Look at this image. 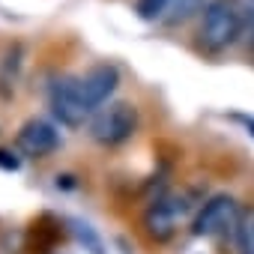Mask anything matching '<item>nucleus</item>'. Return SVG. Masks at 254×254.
<instances>
[{
	"label": "nucleus",
	"instance_id": "obj_1",
	"mask_svg": "<svg viewBox=\"0 0 254 254\" xmlns=\"http://www.w3.org/2000/svg\"><path fill=\"white\" fill-rule=\"evenodd\" d=\"M242 30L245 27H242L239 0H209L197 27V45L209 54H221L236 42Z\"/></svg>",
	"mask_w": 254,
	"mask_h": 254
},
{
	"label": "nucleus",
	"instance_id": "obj_2",
	"mask_svg": "<svg viewBox=\"0 0 254 254\" xmlns=\"http://www.w3.org/2000/svg\"><path fill=\"white\" fill-rule=\"evenodd\" d=\"M138 129V108L129 102H111L108 108H99L90 120V135L102 147H120Z\"/></svg>",
	"mask_w": 254,
	"mask_h": 254
},
{
	"label": "nucleus",
	"instance_id": "obj_3",
	"mask_svg": "<svg viewBox=\"0 0 254 254\" xmlns=\"http://www.w3.org/2000/svg\"><path fill=\"white\" fill-rule=\"evenodd\" d=\"M48 105H51V114L69 126V129H78V126L87 123V117L93 114V108L87 105L84 93H81V81L78 78H54V84L48 87Z\"/></svg>",
	"mask_w": 254,
	"mask_h": 254
},
{
	"label": "nucleus",
	"instance_id": "obj_4",
	"mask_svg": "<svg viewBox=\"0 0 254 254\" xmlns=\"http://www.w3.org/2000/svg\"><path fill=\"white\" fill-rule=\"evenodd\" d=\"M186 212H189V197L186 194H162V197H156L144 212L147 236L156 239V242H168L177 233Z\"/></svg>",
	"mask_w": 254,
	"mask_h": 254
},
{
	"label": "nucleus",
	"instance_id": "obj_5",
	"mask_svg": "<svg viewBox=\"0 0 254 254\" xmlns=\"http://www.w3.org/2000/svg\"><path fill=\"white\" fill-rule=\"evenodd\" d=\"M239 212L242 209L230 194H212L209 200L200 203V209L191 221V230H194V236H218L227 227H236Z\"/></svg>",
	"mask_w": 254,
	"mask_h": 254
},
{
	"label": "nucleus",
	"instance_id": "obj_6",
	"mask_svg": "<svg viewBox=\"0 0 254 254\" xmlns=\"http://www.w3.org/2000/svg\"><path fill=\"white\" fill-rule=\"evenodd\" d=\"M15 144H18V150H21L24 156H30V159H45V156H51V153L60 147V135H57V129H54L48 120L33 117V120H27L21 129H18Z\"/></svg>",
	"mask_w": 254,
	"mask_h": 254
},
{
	"label": "nucleus",
	"instance_id": "obj_7",
	"mask_svg": "<svg viewBox=\"0 0 254 254\" xmlns=\"http://www.w3.org/2000/svg\"><path fill=\"white\" fill-rule=\"evenodd\" d=\"M78 81H81V93H84L87 105L96 111L99 105H105V102L114 96V90H117V84H120V72H117V66H111V63H99V66H93L87 75H81Z\"/></svg>",
	"mask_w": 254,
	"mask_h": 254
},
{
	"label": "nucleus",
	"instance_id": "obj_8",
	"mask_svg": "<svg viewBox=\"0 0 254 254\" xmlns=\"http://www.w3.org/2000/svg\"><path fill=\"white\" fill-rule=\"evenodd\" d=\"M60 236H63L60 221H54L51 215H42L30 227V251L33 254H48V251H54V245H57Z\"/></svg>",
	"mask_w": 254,
	"mask_h": 254
},
{
	"label": "nucleus",
	"instance_id": "obj_9",
	"mask_svg": "<svg viewBox=\"0 0 254 254\" xmlns=\"http://www.w3.org/2000/svg\"><path fill=\"white\" fill-rule=\"evenodd\" d=\"M236 254H254V206H245L233 227Z\"/></svg>",
	"mask_w": 254,
	"mask_h": 254
},
{
	"label": "nucleus",
	"instance_id": "obj_10",
	"mask_svg": "<svg viewBox=\"0 0 254 254\" xmlns=\"http://www.w3.org/2000/svg\"><path fill=\"white\" fill-rule=\"evenodd\" d=\"M18 69H21V45L9 48L3 63H0V96H3V99L12 96L15 81H18Z\"/></svg>",
	"mask_w": 254,
	"mask_h": 254
},
{
	"label": "nucleus",
	"instance_id": "obj_11",
	"mask_svg": "<svg viewBox=\"0 0 254 254\" xmlns=\"http://www.w3.org/2000/svg\"><path fill=\"white\" fill-rule=\"evenodd\" d=\"M206 3L209 0H174L171 3V15L165 18L168 24H183V21H189L191 15H197V12H203L206 9Z\"/></svg>",
	"mask_w": 254,
	"mask_h": 254
},
{
	"label": "nucleus",
	"instance_id": "obj_12",
	"mask_svg": "<svg viewBox=\"0 0 254 254\" xmlns=\"http://www.w3.org/2000/svg\"><path fill=\"white\" fill-rule=\"evenodd\" d=\"M171 3L174 0H138V15L144 21H159V18H165Z\"/></svg>",
	"mask_w": 254,
	"mask_h": 254
},
{
	"label": "nucleus",
	"instance_id": "obj_13",
	"mask_svg": "<svg viewBox=\"0 0 254 254\" xmlns=\"http://www.w3.org/2000/svg\"><path fill=\"white\" fill-rule=\"evenodd\" d=\"M18 156L15 153H9V150H0V168L3 171H18Z\"/></svg>",
	"mask_w": 254,
	"mask_h": 254
},
{
	"label": "nucleus",
	"instance_id": "obj_14",
	"mask_svg": "<svg viewBox=\"0 0 254 254\" xmlns=\"http://www.w3.org/2000/svg\"><path fill=\"white\" fill-rule=\"evenodd\" d=\"M251 57H254V33H251Z\"/></svg>",
	"mask_w": 254,
	"mask_h": 254
},
{
	"label": "nucleus",
	"instance_id": "obj_15",
	"mask_svg": "<svg viewBox=\"0 0 254 254\" xmlns=\"http://www.w3.org/2000/svg\"><path fill=\"white\" fill-rule=\"evenodd\" d=\"M248 129H251V132H254V120H248Z\"/></svg>",
	"mask_w": 254,
	"mask_h": 254
}]
</instances>
